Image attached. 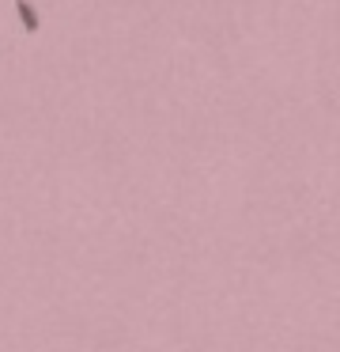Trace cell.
Masks as SVG:
<instances>
[{
    "label": "cell",
    "instance_id": "1",
    "mask_svg": "<svg viewBox=\"0 0 340 352\" xmlns=\"http://www.w3.org/2000/svg\"><path fill=\"white\" fill-rule=\"evenodd\" d=\"M15 16H19V27H23L27 34H38L42 16H38V8L30 4V0H15Z\"/></svg>",
    "mask_w": 340,
    "mask_h": 352
}]
</instances>
